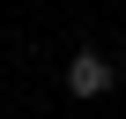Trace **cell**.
Instances as JSON below:
<instances>
[{
  "instance_id": "cell-1",
  "label": "cell",
  "mask_w": 126,
  "mask_h": 119,
  "mask_svg": "<svg viewBox=\"0 0 126 119\" xmlns=\"http://www.w3.org/2000/svg\"><path fill=\"white\" fill-rule=\"evenodd\" d=\"M111 89V60L104 52H74L67 60V97H104Z\"/></svg>"
}]
</instances>
